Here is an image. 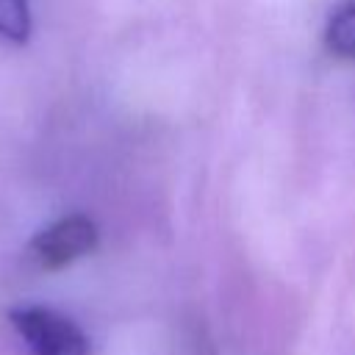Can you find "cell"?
Wrapping results in <instances>:
<instances>
[{
    "label": "cell",
    "mask_w": 355,
    "mask_h": 355,
    "mask_svg": "<svg viewBox=\"0 0 355 355\" xmlns=\"http://www.w3.org/2000/svg\"><path fill=\"white\" fill-rule=\"evenodd\" d=\"M0 36L14 44H25L31 39L28 0H0Z\"/></svg>",
    "instance_id": "cell-4"
},
{
    "label": "cell",
    "mask_w": 355,
    "mask_h": 355,
    "mask_svg": "<svg viewBox=\"0 0 355 355\" xmlns=\"http://www.w3.org/2000/svg\"><path fill=\"white\" fill-rule=\"evenodd\" d=\"M100 230L92 216L86 214H69L61 216L58 222L47 225L28 241V258L39 269H64L72 261L89 255L97 247Z\"/></svg>",
    "instance_id": "cell-2"
},
{
    "label": "cell",
    "mask_w": 355,
    "mask_h": 355,
    "mask_svg": "<svg viewBox=\"0 0 355 355\" xmlns=\"http://www.w3.org/2000/svg\"><path fill=\"white\" fill-rule=\"evenodd\" d=\"M324 44L333 55L355 61V0L338 6L324 28Z\"/></svg>",
    "instance_id": "cell-3"
},
{
    "label": "cell",
    "mask_w": 355,
    "mask_h": 355,
    "mask_svg": "<svg viewBox=\"0 0 355 355\" xmlns=\"http://www.w3.org/2000/svg\"><path fill=\"white\" fill-rule=\"evenodd\" d=\"M8 319L33 355H89L86 333L69 316L47 305L11 308Z\"/></svg>",
    "instance_id": "cell-1"
}]
</instances>
